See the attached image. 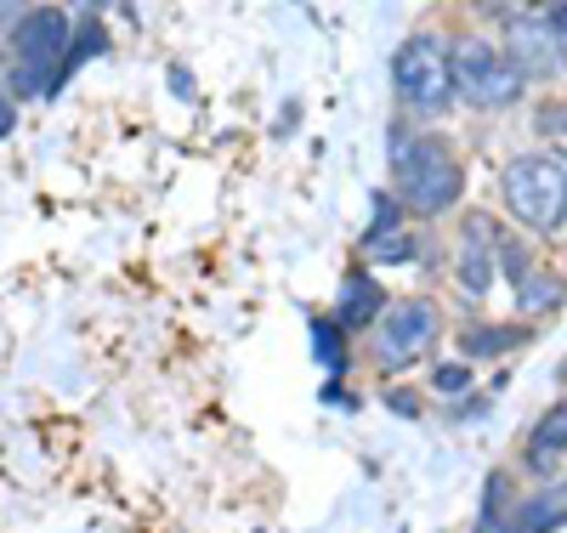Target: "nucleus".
I'll use <instances>...</instances> for the list:
<instances>
[{
    "label": "nucleus",
    "mask_w": 567,
    "mask_h": 533,
    "mask_svg": "<svg viewBox=\"0 0 567 533\" xmlns=\"http://www.w3.org/2000/svg\"><path fill=\"white\" fill-rule=\"evenodd\" d=\"M477 533H511V476H488V500H483V527Z\"/></svg>",
    "instance_id": "4468645a"
},
{
    "label": "nucleus",
    "mask_w": 567,
    "mask_h": 533,
    "mask_svg": "<svg viewBox=\"0 0 567 533\" xmlns=\"http://www.w3.org/2000/svg\"><path fill=\"white\" fill-rule=\"evenodd\" d=\"M45 91H52V69H29V63L12 69V96H45Z\"/></svg>",
    "instance_id": "a211bd4d"
},
{
    "label": "nucleus",
    "mask_w": 567,
    "mask_h": 533,
    "mask_svg": "<svg viewBox=\"0 0 567 533\" xmlns=\"http://www.w3.org/2000/svg\"><path fill=\"white\" fill-rule=\"evenodd\" d=\"M505 211L528 233H556L567 222V165L556 154H516L505 165Z\"/></svg>",
    "instance_id": "f03ea898"
},
{
    "label": "nucleus",
    "mask_w": 567,
    "mask_h": 533,
    "mask_svg": "<svg viewBox=\"0 0 567 533\" xmlns=\"http://www.w3.org/2000/svg\"><path fill=\"white\" fill-rule=\"evenodd\" d=\"M499 256H505V273H511V284H516V301H523L528 312H550V307L561 301V284H556L539 262H528L516 245H499Z\"/></svg>",
    "instance_id": "6e6552de"
},
{
    "label": "nucleus",
    "mask_w": 567,
    "mask_h": 533,
    "mask_svg": "<svg viewBox=\"0 0 567 533\" xmlns=\"http://www.w3.org/2000/svg\"><path fill=\"white\" fill-rule=\"evenodd\" d=\"M392 176H398V205H409L414 216H443L465 193L460 154L432 131L409 136V142H392Z\"/></svg>",
    "instance_id": "f257e3e1"
},
{
    "label": "nucleus",
    "mask_w": 567,
    "mask_h": 533,
    "mask_svg": "<svg viewBox=\"0 0 567 533\" xmlns=\"http://www.w3.org/2000/svg\"><path fill=\"white\" fill-rule=\"evenodd\" d=\"M403 227V205L392 199V193H374V227L363 238H381V233H398Z\"/></svg>",
    "instance_id": "f3484780"
},
{
    "label": "nucleus",
    "mask_w": 567,
    "mask_h": 533,
    "mask_svg": "<svg viewBox=\"0 0 567 533\" xmlns=\"http://www.w3.org/2000/svg\"><path fill=\"white\" fill-rule=\"evenodd\" d=\"M545 23H550V34L567 45V0H550V7H545Z\"/></svg>",
    "instance_id": "aec40b11"
},
{
    "label": "nucleus",
    "mask_w": 567,
    "mask_h": 533,
    "mask_svg": "<svg viewBox=\"0 0 567 533\" xmlns=\"http://www.w3.org/2000/svg\"><path fill=\"white\" fill-rule=\"evenodd\" d=\"M414 245H409V233L398 227V233H381V238H363V256L369 262H403Z\"/></svg>",
    "instance_id": "dca6fc26"
},
{
    "label": "nucleus",
    "mask_w": 567,
    "mask_h": 533,
    "mask_svg": "<svg viewBox=\"0 0 567 533\" xmlns=\"http://www.w3.org/2000/svg\"><path fill=\"white\" fill-rule=\"evenodd\" d=\"M386 307H392L386 289L358 267V273H347V284H341V312H336V324H341V329H363V324L381 318Z\"/></svg>",
    "instance_id": "9b49d317"
},
{
    "label": "nucleus",
    "mask_w": 567,
    "mask_h": 533,
    "mask_svg": "<svg viewBox=\"0 0 567 533\" xmlns=\"http://www.w3.org/2000/svg\"><path fill=\"white\" fill-rule=\"evenodd\" d=\"M12 125H18V109H12V96L0 91V136H12Z\"/></svg>",
    "instance_id": "4be33fe9"
},
{
    "label": "nucleus",
    "mask_w": 567,
    "mask_h": 533,
    "mask_svg": "<svg viewBox=\"0 0 567 533\" xmlns=\"http://www.w3.org/2000/svg\"><path fill=\"white\" fill-rule=\"evenodd\" d=\"M437 392H465V386H471V369L465 363H437Z\"/></svg>",
    "instance_id": "6ab92c4d"
},
{
    "label": "nucleus",
    "mask_w": 567,
    "mask_h": 533,
    "mask_svg": "<svg viewBox=\"0 0 567 533\" xmlns=\"http://www.w3.org/2000/svg\"><path fill=\"white\" fill-rule=\"evenodd\" d=\"M29 12V0H0V29H7V23H18Z\"/></svg>",
    "instance_id": "412c9836"
},
{
    "label": "nucleus",
    "mask_w": 567,
    "mask_h": 533,
    "mask_svg": "<svg viewBox=\"0 0 567 533\" xmlns=\"http://www.w3.org/2000/svg\"><path fill=\"white\" fill-rule=\"evenodd\" d=\"M381 329H374V358H381L386 369H403V363H414L425 347L437 341V329H443V318H437V307L432 301H398V307H386L381 318H374Z\"/></svg>",
    "instance_id": "39448f33"
},
{
    "label": "nucleus",
    "mask_w": 567,
    "mask_h": 533,
    "mask_svg": "<svg viewBox=\"0 0 567 533\" xmlns=\"http://www.w3.org/2000/svg\"><path fill=\"white\" fill-rule=\"evenodd\" d=\"M561 454H567V398L550 403V409L534 420V431H528V465L550 471Z\"/></svg>",
    "instance_id": "f8f14e48"
},
{
    "label": "nucleus",
    "mask_w": 567,
    "mask_h": 533,
    "mask_svg": "<svg viewBox=\"0 0 567 533\" xmlns=\"http://www.w3.org/2000/svg\"><path fill=\"white\" fill-rule=\"evenodd\" d=\"M516 341H523V329H471L465 335V358H499Z\"/></svg>",
    "instance_id": "2eb2a0df"
},
{
    "label": "nucleus",
    "mask_w": 567,
    "mask_h": 533,
    "mask_svg": "<svg viewBox=\"0 0 567 533\" xmlns=\"http://www.w3.org/2000/svg\"><path fill=\"white\" fill-rule=\"evenodd\" d=\"M392 91L414 114H443L454 103V63L443 34H409L392 58Z\"/></svg>",
    "instance_id": "7ed1b4c3"
},
{
    "label": "nucleus",
    "mask_w": 567,
    "mask_h": 533,
    "mask_svg": "<svg viewBox=\"0 0 567 533\" xmlns=\"http://www.w3.org/2000/svg\"><path fill=\"white\" fill-rule=\"evenodd\" d=\"M449 63H454V96H465L471 109H511L523 96V80L505 63L499 40L488 34H465L460 45H449Z\"/></svg>",
    "instance_id": "20e7f679"
},
{
    "label": "nucleus",
    "mask_w": 567,
    "mask_h": 533,
    "mask_svg": "<svg viewBox=\"0 0 567 533\" xmlns=\"http://www.w3.org/2000/svg\"><path fill=\"white\" fill-rule=\"evenodd\" d=\"M556 131H561V136H567V103H561V109H556Z\"/></svg>",
    "instance_id": "5701e85b"
},
{
    "label": "nucleus",
    "mask_w": 567,
    "mask_h": 533,
    "mask_svg": "<svg viewBox=\"0 0 567 533\" xmlns=\"http://www.w3.org/2000/svg\"><path fill=\"white\" fill-rule=\"evenodd\" d=\"M0 52H7V34H0Z\"/></svg>",
    "instance_id": "b1692460"
},
{
    "label": "nucleus",
    "mask_w": 567,
    "mask_h": 533,
    "mask_svg": "<svg viewBox=\"0 0 567 533\" xmlns=\"http://www.w3.org/2000/svg\"><path fill=\"white\" fill-rule=\"evenodd\" d=\"M69 40H74V23H69L63 7H29L7 34V52L18 63H29V69H52V80H58V63L69 52Z\"/></svg>",
    "instance_id": "423d86ee"
},
{
    "label": "nucleus",
    "mask_w": 567,
    "mask_h": 533,
    "mask_svg": "<svg viewBox=\"0 0 567 533\" xmlns=\"http://www.w3.org/2000/svg\"><path fill=\"white\" fill-rule=\"evenodd\" d=\"M460 284H465V296H488V284H494V233H488V222H465Z\"/></svg>",
    "instance_id": "9d476101"
},
{
    "label": "nucleus",
    "mask_w": 567,
    "mask_h": 533,
    "mask_svg": "<svg viewBox=\"0 0 567 533\" xmlns=\"http://www.w3.org/2000/svg\"><path fill=\"white\" fill-rule=\"evenodd\" d=\"M307 329H312V358L323 369H347V329L336 318H312Z\"/></svg>",
    "instance_id": "ddd939ff"
},
{
    "label": "nucleus",
    "mask_w": 567,
    "mask_h": 533,
    "mask_svg": "<svg viewBox=\"0 0 567 533\" xmlns=\"http://www.w3.org/2000/svg\"><path fill=\"white\" fill-rule=\"evenodd\" d=\"M567 527V482H545L511 511V533H561Z\"/></svg>",
    "instance_id": "1a4fd4ad"
},
{
    "label": "nucleus",
    "mask_w": 567,
    "mask_h": 533,
    "mask_svg": "<svg viewBox=\"0 0 567 533\" xmlns=\"http://www.w3.org/2000/svg\"><path fill=\"white\" fill-rule=\"evenodd\" d=\"M499 52H505V63L516 69V80H523V85H528V80H534V85H539V80H556L561 63H567V58H561V40L550 34V23H545V18H528V12L505 23Z\"/></svg>",
    "instance_id": "0eeeda50"
}]
</instances>
